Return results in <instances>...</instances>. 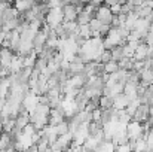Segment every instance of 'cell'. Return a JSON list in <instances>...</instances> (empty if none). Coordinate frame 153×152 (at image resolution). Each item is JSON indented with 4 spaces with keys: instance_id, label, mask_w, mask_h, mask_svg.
Instances as JSON below:
<instances>
[{
    "instance_id": "obj_1",
    "label": "cell",
    "mask_w": 153,
    "mask_h": 152,
    "mask_svg": "<svg viewBox=\"0 0 153 152\" xmlns=\"http://www.w3.org/2000/svg\"><path fill=\"white\" fill-rule=\"evenodd\" d=\"M45 24L49 25L52 30L58 28L59 25L64 24V12L62 7H56V9H49V12L45 16Z\"/></svg>"
},
{
    "instance_id": "obj_2",
    "label": "cell",
    "mask_w": 153,
    "mask_h": 152,
    "mask_svg": "<svg viewBox=\"0 0 153 152\" xmlns=\"http://www.w3.org/2000/svg\"><path fill=\"white\" fill-rule=\"evenodd\" d=\"M39 104H40V96H36V94H33V93H27L25 97H24V100H22V107H24L30 115L37 109Z\"/></svg>"
},
{
    "instance_id": "obj_3",
    "label": "cell",
    "mask_w": 153,
    "mask_h": 152,
    "mask_svg": "<svg viewBox=\"0 0 153 152\" xmlns=\"http://www.w3.org/2000/svg\"><path fill=\"white\" fill-rule=\"evenodd\" d=\"M126 134H128L129 140L137 142L138 139H141V137H143V125H141L140 122L131 121V122L126 125Z\"/></svg>"
},
{
    "instance_id": "obj_4",
    "label": "cell",
    "mask_w": 153,
    "mask_h": 152,
    "mask_svg": "<svg viewBox=\"0 0 153 152\" xmlns=\"http://www.w3.org/2000/svg\"><path fill=\"white\" fill-rule=\"evenodd\" d=\"M95 18L100 19L104 25H111V19H113V13L110 10V7H107L105 4H101L97 12H95Z\"/></svg>"
},
{
    "instance_id": "obj_5",
    "label": "cell",
    "mask_w": 153,
    "mask_h": 152,
    "mask_svg": "<svg viewBox=\"0 0 153 152\" xmlns=\"http://www.w3.org/2000/svg\"><path fill=\"white\" fill-rule=\"evenodd\" d=\"M149 109H150V106L141 104V106L137 109L135 115L132 116V121H135V122H140V124H144V122H147V121L150 119V116H149Z\"/></svg>"
},
{
    "instance_id": "obj_6",
    "label": "cell",
    "mask_w": 153,
    "mask_h": 152,
    "mask_svg": "<svg viewBox=\"0 0 153 152\" xmlns=\"http://www.w3.org/2000/svg\"><path fill=\"white\" fill-rule=\"evenodd\" d=\"M62 12H64V22H70V21H76V19H77L79 12H77L76 6H74L71 1L67 3V4L62 7Z\"/></svg>"
},
{
    "instance_id": "obj_7",
    "label": "cell",
    "mask_w": 153,
    "mask_h": 152,
    "mask_svg": "<svg viewBox=\"0 0 153 152\" xmlns=\"http://www.w3.org/2000/svg\"><path fill=\"white\" fill-rule=\"evenodd\" d=\"M13 51L7 49V48H1L0 51V66L3 69H9L10 67V63L13 60Z\"/></svg>"
},
{
    "instance_id": "obj_8",
    "label": "cell",
    "mask_w": 153,
    "mask_h": 152,
    "mask_svg": "<svg viewBox=\"0 0 153 152\" xmlns=\"http://www.w3.org/2000/svg\"><path fill=\"white\" fill-rule=\"evenodd\" d=\"M149 57V45L144 42H140L134 54V61H146Z\"/></svg>"
},
{
    "instance_id": "obj_9",
    "label": "cell",
    "mask_w": 153,
    "mask_h": 152,
    "mask_svg": "<svg viewBox=\"0 0 153 152\" xmlns=\"http://www.w3.org/2000/svg\"><path fill=\"white\" fill-rule=\"evenodd\" d=\"M129 103L131 100L125 96V94H120V96H116L114 99H113V109H116V110H125L128 106H129Z\"/></svg>"
},
{
    "instance_id": "obj_10",
    "label": "cell",
    "mask_w": 153,
    "mask_h": 152,
    "mask_svg": "<svg viewBox=\"0 0 153 152\" xmlns=\"http://www.w3.org/2000/svg\"><path fill=\"white\" fill-rule=\"evenodd\" d=\"M36 6V3L34 1H31V0H22V1H15V4H13V7L19 12V15H24L25 12H28L30 9H33Z\"/></svg>"
},
{
    "instance_id": "obj_11",
    "label": "cell",
    "mask_w": 153,
    "mask_h": 152,
    "mask_svg": "<svg viewBox=\"0 0 153 152\" xmlns=\"http://www.w3.org/2000/svg\"><path fill=\"white\" fill-rule=\"evenodd\" d=\"M65 121V116H64V113L61 112V110H58V109H51V115H49V124L51 125H59L61 122H64Z\"/></svg>"
},
{
    "instance_id": "obj_12",
    "label": "cell",
    "mask_w": 153,
    "mask_h": 152,
    "mask_svg": "<svg viewBox=\"0 0 153 152\" xmlns=\"http://www.w3.org/2000/svg\"><path fill=\"white\" fill-rule=\"evenodd\" d=\"M43 137H46L48 140H49V143H51V146L58 140V134H56V128H55V125H46L45 128H43Z\"/></svg>"
},
{
    "instance_id": "obj_13",
    "label": "cell",
    "mask_w": 153,
    "mask_h": 152,
    "mask_svg": "<svg viewBox=\"0 0 153 152\" xmlns=\"http://www.w3.org/2000/svg\"><path fill=\"white\" fill-rule=\"evenodd\" d=\"M16 127V121L13 118H3V122H1V131L3 133H7L10 134Z\"/></svg>"
},
{
    "instance_id": "obj_14",
    "label": "cell",
    "mask_w": 153,
    "mask_h": 152,
    "mask_svg": "<svg viewBox=\"0 0 153 152\" xmlns=\"http://www.w3.org/2000/svg\"><path fill=\"white\" fill-rule=\"evenodd\" d=\"M138 18H140V16H138V15H137V13H135L134 10H132V12H129V13L126 15L125 27H126V28H128L129 31H132V30L135 28V22L138 21Z\"/></svg>"
},
{
    "instance_id": "obj_15",
    "label": "cell",
    "mask_w": 153,
    "mask_h": 152,
    "mask_svg": "<svg viewBox=\"0 0 153 152\" xmlns=\"http://www.w3.org/2000/svg\"><path fill=\"white\" fill-rule=\"evenodd\" d=\"M77 34H79V37L83 39V40H89V39H92V30H91L89 24H88V25H79V28H77Z\"/></svg>"
},
{
    "instance_id": "obj_16",
    "label": "cell",
    "mask_w": 153,
    "mask_h": 152,
    "mask_svg": "<svg viewBox=\"0 0 153 152\" xmlns=\"http://www.w3.org/2000/svg\"><path fill=\"white\" fill-rule=\"evenodd\" d=\"M119 67H120V70H125V72H132V69H134V58H122L120 61H119Z\"/></svg>"
},
{
    "instance_id": "obj_17",
    "label": "cell",
    "mask_w": 153,
    "mask_h": 152,
    "mask_svg": "<svg viewBox=\"0 0 153 152\" xmlns=\"http://www.w3.org/2000/svg\"><path fill=\"white\" fill-rule=\"evenodd\" d=\"M120 70V67H119V63L117 61H110V63H107V64H104V73H107V75H113V73H116V72H119Z\"/></svg>"
},
{
    "instance_id": "obj_18",
    "label": "cell",
    "mask_w": 153,
    "mask_h": 152,
    "mask_svg": "<svg viewBox=\"0 0 153 152\" xmlns=\"http://www.w3.org/2000/svg\"><path fill=\"white\" fill-rule=\"evenodd\" d=\"M100 107L102 110H108L113 107V99L111 97H105V96H101L100 99Z\"/></svg>"
},
{
    "instance_id": "obj_19",
    "label": "cell",
    "mask_w": 153,
    "mask_h": 152,
    "mask_svg": "<svg viewBox=\"0 0 153 152\" xmlns=\"http://www.w3.org/2000/svg\"><path fill=\"white\" fill-rule=\"evenodd\" d=\"M55 128H56V134H58V136H62V134H67V133H70L68 121H64V122H61V124H59V125H56Z\"/></svg>"
},
{
    "instance_id": "obj_20",
    "label": "cell",
    "mask_w": 153,
    "mask_h": 152,
    "mask_svg": "<svg viewBox=\"0 0 153 152\" xmlns=\"http://www.w3.org/2000/svg\"><path fill=\"white\" fill-rule=\"evenodd\" d=\"M111 57H113V61H120L123 58V48L122 46H116L111 49Z\"/></svg>"
},
{
    "instance_id": "obj_21",
    "label": "cell",
    "mask_w": 153,
    "mask_h": 152,
    "mask_svg": "<svg viewBox=\"0 0 153 152\" xmlns=\"http://www.w3.org/2000/svg\"><path fill=\"white\" fill-rule=\"evenodd\" d=\"M102 25H104V24H102L100 19H97V18H92V19H91V22H89V27H91V30H92V31H101Z\"/></svg>"
},
{
    "instance_id": "obj_22",
    "label": "cell",
    "mask_w": 153,
    "mask_h": 152,
    "mask_svg": "<svg viewBox=\"0 0 153 152\" xmlns=\"http://www.w3.org/2000/svg\"><path fill=\"white\" fill-rule=\"evenodd\" d=\"M113 60V57H111V51L108 49H104L101 54V57H100V63H102V64H107V63H110Z\"/></svg>"
},
{
    "instance_id": "obj_23",
    "label": "cell",
    "mask_w": 153,
    "mask_h": 152,
    "mask_svg": "<svg viewBox=\"0 0 153 152\" xmlns=\"http://www.w3.org/2000/svg\"><path fill=\"white\" fill-rule=\"evenodd\" d=\"M91 113H92V122H98V124H101V116H102V109L101 107H97V109L92 110Z\"/></svg>"
},
{
    "instance_id": "obj_24",
    "label": "cell",
    "mask_w": 153,
    "mask_h": 152,
    "mask_svg": "<svg viewBox=\"0 0 153 152\" xmlns=\"http://www.w3.org/2000/svg\"><path fill=\"white\" fill-rule=\"evenodd\" d=\"M22 133H24V134H27V136H33V134L36 133V128H34V125L30 122V124H28V125L22 130Z\"/></svg>"
},
{
    "instance_id": "obj_25",
    "label": "cell",
    "mask_w": 153,
    "mask_h": 152,
    "mask_svg": "<svg viewBox=\"0 0 153 152\" xmlns=\"http://www.w3.org/2000/svg\"><path fill=\"white\" fill-rule=\"evenodd\" d=\"M114 152H132V149H131L129 143H125V145H119V146H116V151Z\"/></svg>"
},
{
    "instance_id": "obj_26",
    "label": "cell",
    "mask_w": 153,
    "mask_h": 152,
    "mask_svg": "<svg viewBox=\"0 0 153 152\" xmlns=\"http://www.w3.org/2000/svg\"><path fill=\"white\" fill-rule=\"evenodd\" d=\"M149 116H150V119H149V121L153 122V104L150 106V109H149Z\"/></svg>"
},
{
    "instance_id": "obj_27",
    "label": "cell",
    "mask_w": 153,
    "mask_h": 152,
    "mask_svg": "<svg viewBox=\"0 0 153 152\" xmlns=\"http://www.w3.org/2000/svg\"><path fill=\"white\" fill-rule=\"evenodd\" d=\"M149 91L153 94V84H152V85H149Z\"/></svg>"
},
{
    "instance_id": "obj_28",
    "label": "cell",
    "mask_w": 153,
    "mask_h": 152,
    "mask_svg": "<svg viewBox=\"0 0 153 152\" xmlns=\"http://www.w3.org/2000/svg\"><path fill=\"white\" fill-rule=\"evenodd\" d=\"M1 133H3V131H0V137H1Z\"/></svg>"
},
{
    "instance_id": "obj_29",
    "label": "cell",
    "mask_w": 153,
    "mask_h": 152,
    "mask_svg": "<svg viewBox=\"0 0 153 152\" xmlns=\"http://www.w3.org/2000/svg\"><path fill=\"white\" fill-rule=\"evenodd\" d=\"M0 51H1V46H0Z\"/></svg>"
}]
</instances>
